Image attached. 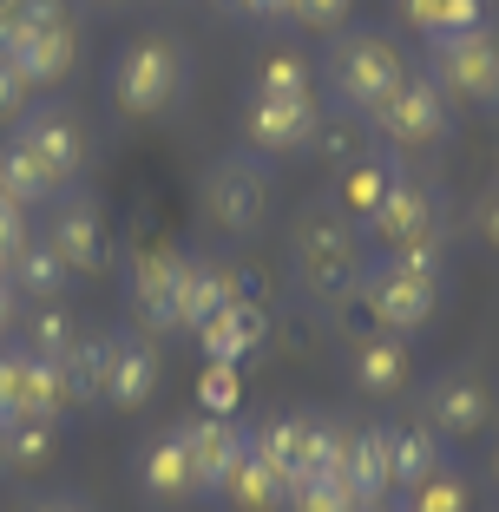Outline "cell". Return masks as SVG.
I'll return each instance as SVG.
<instances>
[{
	"label": "cell",
	"mask_w": 499,
	"mask_h": 512,
	"mask_svg": "<svg viewBox=\"0 0 499 512\" xmlns=\"http://www.w3.org/2000/svg\"><path fill=\"white\" fill-rule=\"evenodd\" d=\"M289 270H296V289H303L316 309L355 296V283H362V270H368L362 230L348 224L335 204H309V211L296 217V230H289Z\"/></svg>",
	"instance_id": "1"
},
{
	"label": "cell",
	"mask_w": 499,
	"mask_h": 512,
	"mask_svg": "<svg viewBox=\"0 0 499 512\" xmlns=\"http://www.w3.org/2000/svg\"><path fill=\"white\" fill-rule=\"evenodd\" d=\"M362 243H375L381 256H408L421 270H440V256H447V197L401 171L388 184V197L362 217Z\"/></svg>",
	"instance_id": "2"
},
{
	"label": "cell",
	"mask_w": 499,
	"mask_h": 512,
	"mask_svg": "<svg viewBox=\"0 0 499 512\" xmlns=\"http://www.w3.org/2000/svg\"><path fill=\"white\" fill-rule=\"evenodd\" d=\"M184 79H191V60L171 33H138L106 73V99L119 119H158L184 99Z\"/></svg>",
	"instance_id": "3"
},
{
	"label": "cell",
	"mask_w": 499,
	"mask_h": 512,
	"mask_svg": "<svg viewBox=\"0 0 499 512\" xmlns=\"http://www.w3.org/2000/svg\"><path fill=\"white\" fill-rule=\"evenodd\" d=\"M401 79H408V53L381 27H348L342 40L329 46V99L348 119H368Z\"/></svg>",
	"instance_id": "4"
},
{
	"label": "cell",
	"mask_w": 499,
	"mask_h": 512,
	"mask_svg": "<svg viewBox=\"0 0 499 512\" xmlns=\"http://www.w3.org/2000/svg\"><path fill=\"white\" fill-rule=\"evenodd\" d=\"M355 289H362L381 335H421L440 316V270H421L408 256H368Z\"/></svg>",
	"instance_id": "5"
},
{
	"label": "cell",
	"mask_w": 499,
	"mask_h": 512,
	"mask_svg": "<svg viewBox=\"0 0 499 512\" xmlns=\"http://www.w3.org/2000/svg\"><path fill=\"white\" fill-rule=\"evenodd\" d=\"M197 197H204V217H211L224 237H257V230L270 224V158H257V151H224V158L204 171Z\"/></svg>",
	"instance_id": "6"
},
{
	"label": "cell",
	"mask_w": 499,
	"mask_h": 512,
	"mask_svg": "<svg viewBox=\"0 0 499 512\" xmlns=\"http://www.w3.org/2000/svg\"><path fill=\"white\" fill-rule=\"evenodd\" d=\"M427 79L460 106H499V33L467 27L447 40H427Z\"/></svg>",
	"instance_id": "7"
},
{
	"label": "cell",
	"mask_w": 499,
	"mask_h": 512,
	"mask_svg": "<svg viewBox=\"0 0 499 512\" xmlns=\"http://www.w3.org/2000/svg\"><path fill=\"white\" fill-rule=\"evenodd\" d=\"M368 132L388 151H427V145H440V138L454 132V106H447V92L427 73H408L375 112H368Z\"/></svg>",
	"instance_id": "8"
},
{
	"label": "cell",
	"mask_w": 499,
	"mask_h": 512,
	"mask_svg": "<svg viewBox=\"0 0 499 512\" xmlns=\"http://www.w3.org/2000/svg\"><path fill=\"white\" fill-rule=\"evenodd\" d=\"M66 375L53 355H33V348H0V421H60L66 414Z\"/></svg>",
	"instance_id": "9"
},
{
	"label": "cell",
	"mask_w": 499,
	"mask_h": 512,
	"mask_svg": "<svg viewBox=\"0 0 499 512\" xmlns=\"http://www.w3.org/2000/svg\"><path fill=\"white\" fill-rule=\"evenodd\" d=\"M257 453L270 460L283 480H296V473H322L342 460V427L329 421V414H283V421L257 427Z\"/></svg>",
	"instance_id": "10"
},
{
	"label": "cell",
	"mask_w": 499,
	"mask_h": 512,
	"mask_svg": "<svg viewBox=\"0 0 499 512\" xmlns=\"http://www.w3.org/2000/svg\"><path fill=\"white\" fill-rule=\"evenodd\" d=\"M493 388H486L480 368H440L434 381L421 388V421L434 427L440 440H467L493 421Z\"/></svg>",
	"instance_id": "11"
},
{
	"label": "cell",
	"mask_w": 499,
	"mask_h": 512,
	"mask_svg": "<svg viewBox=\"0 0 499 512\" xmlns=\"http://www.w3.org/2000/svg\"><path fill=\"white\" fill-rule=\"evenodd\" d=\"M243 138L257 158H296L322 138V106L316 92L309 99H276V92H257L250 112H243Z\"/></svg>",
	"instance_id": "12"
},
{
	"label": "cell",
	"mask_w": 499,
	"mask_h": 512,
	"mask_svg": "<svg viewBox=\"0 0 499 512\" xmlns=\"http://www.w3.org/2000/svg\"><path fill=\"white\" fill-rule=\"evenodd\" d=\"M14 138L33 151L46 165V178L60 184V191H73L79 178H86V158H92V145H86V125L73 119V112H60V106H33L27 119L14 125Z\"/></svg>",
	"instance_id": "13"
},
{
	"label": "cell",
	"mask_w": 499,
	"mask_h": 512,
	"mask_svg": "<svg viewBox=\"0 0 499 512\" xmlns=\"http://www.w3.org/2000/svg\"><path fill=\"white\" fill-rule=\"evenodd\" d=\"M46 211H53V217H46V243L66 256V270H73V276L112 270V237H106V217H99L92 197L66 191V197H53Z\"/></svg>",
	"instance_id": "14"
},
{
	"label": "cell",
	"mask_w": 499,
	"mask_h": 512,
	"mask_svg": "<svg viewBox=\"0 0 499 512\" xmlns=\"http://www.w3.org/2000/svg\"><path fill=\"white\" fill-rule=\"evenodd\" d=\"M184 453H191V473H197V499H217L237 467V453L250 447V427H237V414H197V421L178 427Z\"/></svg>",
	"instance_id": "15"
},
{
	"label": "cell",
	"mask_w": 499,
	"mask_h": 512,
	"mask_svg": "<svg viewBox=\"0 0 499 512\" xmlns=\"http://www.w3.org/2000/svg\"><path fill=\"white\" fill-rule=\"evenodd\" d=\"M224 302H237V283H230V263H211V256H178V283H171V329L197 335L204 322L224 309Z\"/></svg>",
	"instance_id": "16"
},
{
	"label": "cell",
	"mask_w": 499,
	"mask_h": 512,
	"mask_svg": "<svg viewBox=\"0 0 499 512\" xmlns=\"http://www.w3.org/2000/svg\"><path fill=\"white\" fill-rule=\"evenodd\" d=\"M158 388V342L145 329H119L106 348V401L112 407H145Z\"/></svg>",
	"instance_id": "17"
},
{
	"label": "cell",
	"mask_w": 499,
	"mask_h": 512,
	"mask_svg": "<svg viewBox=\"0 0 499 512\" xmlns=\"http://www.w3.org/2000/svg\"><path fill=\"white\" fill-rule=\"evenodd\" d=\"M263 342H270V309H263V302H224V309L197 329V348H204L211 362H224V368L250 362Z\"/></svg>",
	"instance_id": "18"
},
{
	"label": "cell",
	"mask_w": 499,
	"mask_h": 512,
	"mask_svg": "<svg viewBox=\"0 0 499 512\" xmlns=\"http://www.w3.org/2000/svg\"><path fill=\"white\" fill-rule=\"evenodd\" d=\"M0 60L40 92V86H60V79L73 73L79 40H73V27H60V33H0Z\"/></svg>",
	"instance_id": "19"
},
{
	"label": "cell",
	"mask_w": 499,
	"mask_h": 512,
	"mask_svg": "<svg viewBox=\"0 0 499 512\" xmlns=\"http://www.w3.org/2000/svg\"><path fill=\"white\" fill-rule=\"evenodd\" d=\"M401 178V165H394V151H348L342 165H335V211L348 217V224L362 230V217L375 211L381 197H388V184Z\"/></svg>",
	"instance_id": "20"
},
{
	"label": "cell",
	"mask_w": 499,
	"mask_h": 512,
	"mask_svg": "<svg viewBox=\"0 0 499 512\" xmlns=\"http://www.w3.org/2000/svg\"><path fill=\"white\" fill-rule=\"evenodd\" d=\"M178 256L184 250H138L125 283H132V309H138V329L145 335H165L171 329V283H178Z\"/></svg>",
	"instance_id": "21"
},
{
	"label": "cell",
	"mask_w": 499,
	"mask_h": 512,
	"mask_svg": "<svg viewBox=\"0 0 499 512\" xmlns=\"http://www.w3.org/2000/svg\"><path fill=\"white\" fill-rule=\"evenodd\" d=\"M66 283H73V270H66V256L46 237H27L14 256H7V289H14L20 302H60Z\"/></svg>",
	"instance_id": "22"
},
{
	"label": "cell",
	"mask_w": 499,
	"mask_h": 512,
	"mask_svg": "<svg viewBox=\"0 0 499 512\" xmlns=\"http://www.w3.org/2000/svg\"><path fill=\"white\" fill-rule=\"evenodd\" d=\"M138 486L152 506H178V499H197V473H191V453H184L178 434H158L152 447L138 453Z\"/></svg>",
	"instance_id": "23"
},
{
	"label": "cell",
	"mask_w": 499,
	"mask_h": 512,
	"mask_svg": "<svg viewBox=\"0 0 499 512\" xmlns=\"http://www.w3.org/2000/svg\"><path fill=\"white\" fill-rule=\"evenodd\" d=\"M414 375V348L408 335H368V342H355V388L368 394V401H388V394H401Z\"/></svg>",
	"instance_id": "24"
},
{
	"label": "cell",
	"mask_w": 499,
	"mask_h": 512,
	"mask_svg": "<svg viewBox=\"0 0 499 512\" xmlns=\"http://www.w3.org/2000/svg\"><path fill=\"white\" fill-rule=\"evenodd\" d=\"M335 467L348 473V486L362 499H388L394 473H388V427H342V460Z\"/></svg>",
	"instance_id": "25"
},
{
	"label": "cell",
	"mask_w": 499,
	"mask_h": 512,
	"mask_svg": "<svg viewBox=\"0 0 499 512\" xmlns=\"http://www.w3.org/2000/svg\"><path fill=\"white\" fill-rule=\"evenodd\" d=\"M434 467H447V440H440L434 427H427V421L388 427V473H394V493L421 486Z\"/></svg>",
	"instance_id": "26"
},
{
	"label": "cell",
	"mask_w": 499,
	"mask_h": 512,
	"mask_svg": "<svg viewBox=\"0 0 499 512\" xmlns=\"http://www.w3.org/2000/svg\"><path fill=\"white\" fill-rule=\"evenodd\" d=\"M283 486L289 480L257 453V440H250V447L237 453V467H230V480H224V493H217V499H230L237 512H276V506H283Z\"/></svg>",
	"instance_id": "27"
},
{
	"label": "cell",
	"mask_w": 499,
	"mask_h": 512,
	"mask_svg": "<svg viewBox=\"0 0 499 512\" xmlns=\"http://www.w3.org/2000/svg\"><path fill=\"white\" fill-rule=\"evenodd\" d=\"M106 348H112V329H79L60 355V375H66V394L73 401H106Z\"/></svg>",
	"instance_id": "28"
},
{
	"label": "cell",
	"mask_w": 499,
	"mask_h": 512,
	"mask_svg": "<svg viewBox=\"0 0 499 512\" xmlns=\"http://www.w3.org/2000/svg\"><path fill=\"white\" fill-rule=\"evenodd\" d=\"M0 197H14L20 211H46V204L60 197V184L46 178V165L33 158L27 145H20V138H7V145H0Z\"/></svg>",
	"instance_id": "29"
},
{
	"label": "cell",
	"mask_w": 499,
	"mask_h": 512,
	"mask_svg": "<svg viewBox=\"0 0 499 512\" xmlns=\"http://www.w3.org/2000/svg\"><path fill=\"white\" fill-rule=\"evenodd\" d=\"M283 506L289 512H355L362 493L348 486L342 467H322V473H296V480L283 486Z\"/></svg>",
	"instance_id": "30"
},
{
	"label": "cell",
	"mask_w": 499,
	"mask_h": 512,
	"mask_svg": "<svg viewBox=\"0 0 499 512\" xmlns=\"http://www.w3.org/2000/svg\"><path fill=\"white\" fill-rule=\"evenodd\" d=\"M401 14L421 40H447V33L486 27V0H401Z\"/></svg>",
	"instance_id": "31"
},
{
	"label": "cell",
	"mask_w": 499,
	"mask_h": 512,
	"mask_svg": "<svg viewBox=\"0 0 499 512\" xmlns=\"http://www.w3.org/2000/svg\"><path fill=\"white\" fill-rule=\"evenodd\" d=\"M20 322H27V342H20V348H33V355H53V362H60L66 342L79 335V322L66 316L60 302H27V309H20Z\"/></svg>",
	"instance_id": "32"
},
{
	"label": "cell",
	"mask_w": 499,
	"mask_h": 512,
	"mask_svg": "<svg viewBox=\"0 0 499 512\" xmlns=\"http://www.w3.org/2000/svg\"><path fill=\"white\" fill-rule=\"evenodd\" d=\"M60 447V421H14L7 427V467H46Z\"/></svg>",
	"instance_id": "33"
},
{
	"label": "cell",
	"mask_w": 499,
	"mask_h": 512,
	"mask_svg": "<svg viewBox=\"0 0 499 512\" xmlns=\"http://www.w3.org/2000/svg\"><path fill=\"white\" fill-rule=\"evenodd\" d=\"M401 512H467V480L454 467H434L421 486H408V506Z\"/></svg>",
	"instance_id": "34"
},
{
	"label": "cell",
	"mask_w": 499,
	"mask_h": 512,
	"mask_svg": "<svg viewBox=\"0 0 499 512\" xmlns=\"http://www.w3.org/2000/svg\"><path fill=\"white\" fill-rule=\"evenodd\" d=\"M73 27L66 0H7L0 7V33H60Z\"/></svg>",
	"instance_id": "35"
},
{
	"label": "cell",
	"mask_w": 499,
	"mask_h": 512,
	"mask_svg": "<svg viewBox=\"0 0 499 512\" xmlns=\"http://www.w3.org/2000/svg\"><path fill=\"white\" fill-rule=\"evenodd\" d=\"M257 92H276V99H309L316 92V73H309L303 53H270L257 73Z\"/></svg>",
	"instance_id": "36"
},
{
	"label": "cell",
	"mask_w": 499,
	"mask_h": 512,
	"mask_svg": "<svg viewBox=\"0 0 499 512\" xmlns=\"http://www.w3.org/2000/svg\"><path fill=\"white\" fill-rule=\"evenodd\" d=\"M237 368H224V362H211L204 368V381H197V407H204V414H230V407H237Z\"/></svg>",
	"instance_id": "37"
},
{
	"label": "cell",
	"mask_w": 499,
	"mask_h": 512,
	"mask_svg": "<svg viewBox=\"0 0 499 512\" xmlns=\"http://www.w3.org/2000/svg\"><path fill=\"white\" fill-rule=\"evenodd\" d=\"M33 99H40V92H33L27 79L14 73V66L0 60V125H7V132H14V125H20V119L33 112Z\"/></svg>",
	"instance_id": "38"
},
{
	"label": "cell",
	"mask_w": 499,
	"mask_h": 512,
	"mask_svg": "<svg viewBox=\"0 0 499 512\" xmlns=\"http://www.w3.org/2000/svg\"><path fill=\"white\" fill-rule=\"evenodd\" d=\"M348 7H355V0H296V27L335 33V27H348Z\"/></svg>",
	"instance_id": "39"
},
{
	"label": "cell",
	"mask_w": 499,
	"mask_h": 512,
	"mask_svg": "<svg viewBox=\"0 0 499 512\" xmlns=\"http://www.w3.org/2000/svg\"><path fill=\"white\" fill-rule=\"evenodd\" d=\"M27 237H33V230H27V211H20L14 197H0V263H7V256H14Z\"/></svg>",
	"instance_id": "40"
},
{
	"label": "cell",
	"mask_w": 499,
	"mask_h": 512,
	"mask_svg": "<svg viewBox=\"0 0 499 512\" xmlns=\"http://www.w3.org/2000/svg\"><path fill=\"white\" fill-rule=\"evenodd\" d=\"M20 309H27V302H20L14 289L0 283V335H14V329H20Z\"/></svg>",
	"instance_id": "41"
},
{
	"label": "cell",
	"mask_w": 499,
	"mask_h": 512,
	"mask_svg": "<svg viewBox=\"0 0 499 512\" xmlns=\"http://www.w3.org/2000/svg\"><path fill=\"white\" fill-rule=\"evenodd\" d=\"M250 20H296V0H250Z\"/></svg>",
	"instance_id": "42"
},
{
	"label": "cell",
	"mask_w": 499,
	"mask_h": 512,
	"mask_svg": "<svg viewBox=\"0 0 499 512\" xmlns=\"http://www.w3.org/2000/svg\"><path fill=\"white\" fill-rule=\"evenodd\" d=\"M27 512H92V506H86L79 493H53V499H33Z\"/></svg>",
	"instance_id": "43"
},
{
	"label": "cell",
	"mask_w": 499,
	"mask_h": 512,
	"mask_svg": "<svg viewBox=\"0 0 499 512\" xmlns=\"http://www.w3.org/2000/svg\"><path fill=\"white\" fill-rule=\"evenodd\" d=\"M480 230H486V243H493V250H499V191H493V197H486V204H480Z\"/></svg>",
	"instance_id": "44"
},
{
	"label": "cell",
	"mask_w": 499,
	"mask_h": 512,
	"mask_svg": "<svg viewBox=\"0 0 499 512\" xmlns=\"http://www.w3.org/2000/svg\"><path fill=\"white\" fill-rule=\"evenodd\" d=\"M217 7H224V14H243V20H250V0H217Z\"/></svg>",
	"instance_id": "45"
},
{
	"label": "cell",
	"mask_w": 499,
	"mask_h": 512,
	"mask_svg": "<svg viewBox=\"0 0 499 512\" xmlns=\"http://www.w3.org/2000/svg\"><path fill=\"white\" fill-rule=\"evenodd\" d=\"M355 512H394V506H388V499H362V506H355Z\"/></svg>",
	"instance_id": "46"
},
{
	"label": "cell",
	"mask_w": 499,
	"mask_h": 512,
	"mask_svg": "<svg viewBox=\"0 0 499 512\" xmlns=\"http://www.w3.org/2000/svg\"><path fill=\"white\" fill-rule=\"evenodd\" d=\"M0 467H7V421H0Z\"/></svg>",
	"instance_id": "47"
},
{
	"label": "cell",
	"mask_w": 499,
	"mask_h": 512,
	"mask_svg": "<svg viewBox=\"0 0 499 512\" xmlns=\"http://www.w3.org/2000/svg\"><path fill=\"white\" fill-rule=\"evenodd\" d=\"M493 486H499V460H493Z\"/></svg>",
	"instance_id": "48"
},
{
	"label": "cell",
	"mask_w": 499,
	"mask_h": 512,
	"mask_svg": "<svg viewBox=\"0 0 499 512\" xmlns=\"http://www.w3.org/2000/svg\"><path fill=\"white\" fill-rule=\"evenodd\" d=\"M0 283H7V263H0Z\"/></svg>",
	"instance_id": "49"
},
{
	"label": "cell",
	"mask_w": 499,
	"mask_h": 512,
	"mask_svg": "<svg viewBox=\"0 0 499 512\" xmlns=\"http://www.w3.org/2000/svg\"><path fill=\"white\" fill-rule=\"evenodd\" d=\"M99 7H119V0H99Z\"/></svg>",
	"instance_id": "50"
},
{
	"label": "cell",
	"mask_w": 499,
	"mask_h": 512,
	"mask_svg": "<svg viewBox=\"0 0 499 512\" xmlns=\"http://www.w3.org/2000/svg\"><path fill=\"white\" fill-rule=\"evenodd\" d=\"M0 7H7V0H0Z\"/></svg>",
	"instance_id": "51"
}]
</instances>
